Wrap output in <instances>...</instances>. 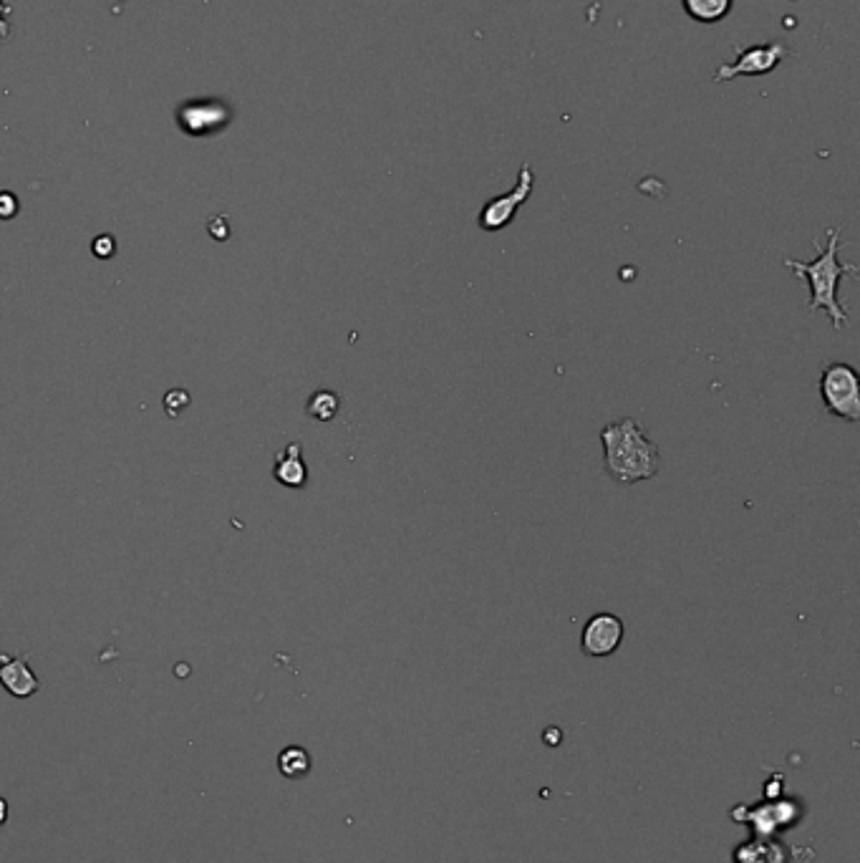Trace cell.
Instances as JSON below:
<instances>
[{
	"label": "cell",
	"mask_w": 860,
	"mask_h": 863,
	"mask_svg": "<svg viewBox=\"0 0 860 863\" xmlns=\"http://www.w3.org/2000/svg\"><path fill=\"white\" fill-rule=\"evenodd\" d=\"M840 245H843V238H840V230L838 228H830L828 230V243L820 245L815 243V248H818V255H815V260H810V263H805V260H785V268H790L792 276L802 278V281H808L810 286V303H808V311H825L830 316V321H833V329L840 331L848 326V308H845V303L838 298V286L843 278H858V273H855V265L850 263H840L838 258V250Z\"/></svg>",
	"instance_id": "6da1fadb"
},
{
	"label": "cell",
	"mask_w": 860,
	"mask_h": 863,
	"mask_svg": "<svg viewBox=\"0 0 860 863\" xmlns=\"http://www.w3.org/2000/svg\"><path fill=\"white\" fill-rule=\"evenodd\" d=\"M603 465L618 485L654 480L661 470L659 447L646 437L639 419L623 417L601 429Z\"/></svg>",
	"instance_id": "7a4b0ae2"
},
{
	"label": "cell",
	"mask_w": 860,
	"mask_h": 863,
	"mask_svg": "<svg viewBox=\"0 0 860 863\" xmlns=\"http://www.w3.org/2000/svg\"><path fill=\"white\" fill-rule=\"evenodd\" d=\"M820 399L830 417L860 422V376L845 361H830L820 374Z\"/></svg>",
	"instance_id": "3957f363"
},
{
	"label": "cell",
	"mask_w": 860,
	"mask_h": 863,
	"mask_svg": "<svg viewBox=\"0 0 860 863\" xmlns=\"http://www.w3.org/2000/svg\"><path fill=\"white\" fill-rule=\"evenodd\" d=\"M533 190H535V172L533 167H530V162H525V165L520 167V175H518V182H515V187H512L510 192H505V195L492 197V200H487L485 205H482L480 218H477L480 228L485 230V233H500V230H505L512 220L518 218V212L523 210L525 202L530 200Z\"/></svg>",
	"instance_id": "277c9868"
},
{
	"label": "cell",
	"mask_w": 860,
	"mask_h": 863,
	"mask_svg": "<svg viewBox=\"0 0 860 863\" xmlns=\"http://www.w3.org/2000/svg\"><path fill=\"white\" fill-rule=\"evenodd\" d=\"M787 48L782 43H762V46L742 48L734 61L722 64L714 71V81H732L739 76H767L782 64Z\"/></svg>",
	"instance_id": "5b68a950"
},
{
	"label": "cell",
	"mask_w": 860,
	"mask_h": 863,
	"mask_svg": "<svg viewBox=\"0 0 860 863\" xmlns=\"http://www.w3.org/2000/svg\"><path fill=\"white\" fill-rule=\"evenodd\" d=\"M626 626L611 611H598L586 621L581 634V649L588 657H611L623 644Z\"/></svg>",
	"instance_id": "8992f818"
},
{
	"label": "cell",
	"mask_w": 860,
	"mask_h": 863,
	"mask_svg": "<svg viewBox=\"0 0 860 863\" xmlns=\"http://www.w3.org/2000/svg\"><path fill=\"white\" fill-rule=\"evenodd\" d=\"M0 684L16 699H28L41 689V682L23 657L0 654Z\"/></svg>",
	"instance_id": "52a82bcc"
},
{
	"label": "cell",
	"mask_w": 860,
	"mask_h": 863,
	"mask_svg": "<svg viewBox=\"0 0 860 863\" xmlns=\"http://www.w3.org/2000/svg\"><path fill=\"white\" fill-rule=\"evenodd\" d=\"M273 472H275V480H278L280 485H285V488L301 490L303 485H306L308 467L306 462H303L301 445H298V442H293V445H288L283 452H280L278 460H275Z\"/></svg>",
	"instance_id": "ba28073f"
},
{
	"label": "cell",
	"mask_w": 860,
	"mask_h": 863,
	"mask_svg": "<svg viewBox=\"0 0 860 863\" xmlns=\"http://www.w3.org/2000/svg\"><path fill=\"white\" fill-rule=\"evenodd\" d=\"M734 863H790L782 843L772 841L767 836H757L755 841H747L734 851Z\"/></svg>",
	"instance_id": "9c48e42d"
},
{
	"label": "cell",
	"mask_w": 860,
	"mask_h": 863,
	"mask_svg": "<svg viewBox=\"0 0 860 863\" xmlns=\"http://www.w3.org/2000/svg\"><path fill=\"white\" fill-rule=\"evenodd\" d=\"M684 13L697 23H719L729 16L734 0H681Z\"/></svg>",
	"instance_id": "30bf717a"
},
{
	"label": "cell",
	"mask_w": 860,
	"mask_h": 863,
	"mask_svg": "<svg viewBox=\"0 0 860 863\" xmlns=\"http://www.w3.org/2000/svg\"><path fill=\"white\" fill-rule=\"evenodd\" d=\"M338 407H341V399H338L336 392H331V389H318V392H313L311 399H308L306 412L308 417L318 419V422H331L338 414Z\"/></svg>",
	"instance_id": "8fae6325"
},
{
	"label": "cell",
	"mask_w": 860,
	"mask_h": 863,
	"mask_svg": "<svg viewBox=\"0 0 860 863\" xmlns=\"http://www.w3.org/2000/svg\"><path fill=\"white\" fill-rule=\"evenodd\" d=\"M278 770L285 778H303L311 770V755L303 747H285L278 755Z\"/></svg>",
	"instance_id": "7c38bea8"
},
{
	"label": "cell",
	"mask_w": 860,
	"mask_h": 863,
	"mask_svg": "<svg viewBox=\"0 0 860 863\" xmlns=\"http://www.w3.org/2000/svg\"><path fill=\"white\" fill-rule=\"evenodd\" d=\"M18 212V200L11 192H0V220H11L16 218Z\"/></svg>",
	"instance_id": "4fadbf2b"
},
{
	"label": "cell",
	"mask_w": 860,
	"mask_h": 863,
	"mask_svg": "<svg viewBox=\"0 0 860 863\" xmlns=\"http://www.w3.org/2000/svg\"><path fill=\"white\" fill-rule=\"evenodd\" d=\"M94 255L96 258H111V255H114V240H111L109 235H101V238H96Z\"/></svg>",
	"instance_id": "5bb4252c"
},
{
	"label": "cell",
	"mask_w": 860,
	"mask_h": 863,
	"mask_svg": "<svg viewBox=\"0 0 860 863\" xmlns=\"http://www.w3.org/2000/svg\"><path fill=\"white\" fill-rule=\"evenodd\" d=\"M8 821V800L0 798V826Z\"/></svg>",
	"instance_id": "9a60e30c"
}]
</instances>
